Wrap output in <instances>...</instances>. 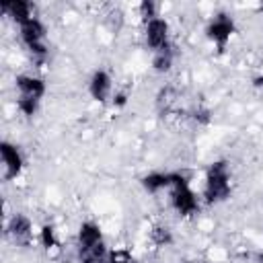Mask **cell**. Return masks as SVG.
<instances>
[{
	"mask_svg": "<svg viewBox=\"0 0 263 263\" xmlns=\"http://www.w3.org/2000/svg\"><path fill=\"white\" fill-rule=\"evenodd\" d=\"M105 242L103 240V232H101V226L97 222H82L80 228H78V251H84V249H90V247H97Z\"/></svg>",
	"mask_w": 263,
	"mask_h": 263,
	"instance_id": "7c38bea8",
	"label": "cell"
},
{
	"mask_svg": "<svg viewBox=\"0 0 263 263\" xmlns=\"http://www.w3.org/2000/svg\"><path fill=\"white\" fill-rule=\"evenodd\" d=\"M253 86L259 88V90H263V74H259V76L253 78Z\"/></svg>",
	"mask_w": 263,
	"mask_h": 263,
	"instance_id": "ffe728a7",
	"label": "cell"
},
{
	"mask_svg": "<svg viewBox=\"0 0 263 263\" xmlns=\"http://www.w3.org/2000/svg\"><path fill=\"white\" fill-rule=\"evenodd\" d=\"M259 261H261V263H263V253H261V255H259Z\"/></svg>",
	"mask_w": 263,
	"mask_h": 263,
	"instance_id": "7402d4cb",
	"label": "cell"
},
{
	"mask_svg": "<svg viewBox=\"0 0 263 263\" xmlns=\"http://www.w3.org/2000/svg\"><path fill=\"white\" fill-rule=\"evenodd\" d=\"M185 263H201V261H185Z\"/></svg>",
	"mask_w": 263,
	"mask_h": 263,
	"instance_id": "603a6c76",
	"label": "cell"
},
{
	"mask_svg": "<svg viewBox=\"0 0 263 263\" xmlns=\"http://www.w3.org/2000/svg\"><path fill=\"white\" fill-rule=\"evenodd\" d=\"M150 238H152V242L158 245V247H166V245L173 242L171 228H168V226H162V224H158V226H154V228L150 230Z\"/></svg>",
	"mask_w": 263,
	"mask_h": 263,
	"instance_id": "2e32d148",
	"label": "cell"
},
{
	"mask_svg": "<svg viewBox=\"0 0 263 263\" xmlns=\"http://www.w3.org/2000/svg\"><path fill=\"white\" fill-rule=\"evenodd\" d=\"M232 193V175H230V162L220 158L210 162V166L205 168V177H203V201L208 205H216L222 203L230 197Z\"/></svg>",
	"mask_w": 263,
	"mask_h": 263,
	"instance_id": "6da1fadb",
	"label": "cell"
},
{
	"mask_svg": "<svg viewBox=\"0 0 263 263\" xmlns=\"http://www.w3.org/2000/svg\"><path fill=\"white\" fill-rule=\"evenodd\" d=\"M0 8H2V12H4L6 16H10L16 25H23L25 21H29V18L35 16V14H33V4L27 2V0H4V2L0 4Z\"/></svg>",
	"mask_w": 263,
	"mask_h": 263,
	"instance_id": "30bf717a",
	"label": "cell"
},
{
	"mask_svg": "<svg viewBox=\"0 0 263 263\" xmlns=\"http://www.w3.org/2000/svg\"><path fill=\"white\" fill-rule=\"evenodd\" d=\"M109 249L105 242L97 245V247H90V249H84V251H78V261L80 263H109Z\"/></svg>",
	"mask_w": 263,
	"mask_h": 263,
	"instance_id": "4fadbf2b",
	"label": "cell"
},
{
	"mask_svg": "<svg viewBox=\"0 0 263 263\" xmlns=\"http://www.w3.org/2000/svg\"><path fill=\"white\" fill-rule=\"evenodd\" d=\"M113 101V107H123L125 103H127V92H113V97H111Z\"/></svg>",
	"mask_w": 263,
	"mask_h": 263,
	"instance_id": "d6986e66",
	"label": "cell"
},
{
	"mask_svg": "<svg viewBox=\"0 0 263 263\" xmlns=\"http://www.w3.org/2000/svg\"><path fill=\"white\" fill-rule=\"evenodd\" d=\"M138 12H140V16H142V23L146 25L148 21H152V18L158 16V4L152 2V0H144V2L138 4Z\"/></svg>",
	"mask_w": 263,
	"mask_h": 263,
	"instance_id": "e0dca14e",
	"label": "cell"
},
{
	"mask_svg": "<svg viewBox=\"0 0 263 263\" xmlns=\"http://www.w3.org/2000/svg\"><path fill=\"white\" fill-rule=\"evenodd\" d=\"M18 37L35 60L43 62L47 58V29L41 23V18L33 16L18 25Z\"/></svg>",
	"mask_w": 263,
	"mask_h": 263,
	"instance_id": "3957f363",
	"label": "cell"
},
{
	"mask_svg": "<svg viewBox=\"0 0 263 263\" xmlns=\"http://www.w3.org/2000/svg\"><path fill=\"white\" fill-rule=\"evenodd\" d=\"M234 29H236L234 18H232L228 12L220 10V12H216V14L208 21L203 33H205L208 41H212V43L218 47V53H224V49H226L230 37L234 35Z\"/></svg>",
	"mask_w": 263,
	"mask_h": 263,
	"instance_id": "277c9868",
	"label": "cell"
},
{
	"mask_svg": "<svg viewBox=\"0 0 263 263\" xmlns=\"http://www.w3.org/2000/svg\"><path fill=\"white\" fill-rule=\"evenodd\" d=\"M109 263H138V261L132 259L127 251H111L109 253Z\"/></svg>",
	"mask_w": 263,
	"mask_h": 263,
	"instance_id": "ac0fdd59",
	"label": "cell"
},
{
	"mask_svg": "<svg viewBox=\"0 0 263 263\" xmlns=\"http://www.w3.org/2000/svg\"><path fill=\"white\" fill-rule=\"evenodd\" d=\"M173 60H175V51H173V45L171 47H164V49H158L152 53V68L154 72L158 74H164L173 68Z\"/></svg>",
	"mask_w": 263,
	"mask_h": 263,
	"instance_id": "5bb4252c",
	"label": "cell"
},
{
	"mask_svg": "<svg viewBox=\"0 0 263 263\" xmlns=\"http://www.w3.org/2000/svg\"><path fill=\"white\" fill-rule=\"evenodd\" d=\"M6 234L16 245H29L33 236V224L25 214H12L10 220L6 222Z\"/></svg>",
	"mask_w": 263,
	"mask_h": 263,
	"instance_id": "9c48e42d",
	"label": "cell"
},
{
	"mask_svg": "<svg viewBox=\"0 0 263 263\" xmlns=\"http://www.w3.org/2000/svg\"><path fill=\"white\" fill-rule=\"evenodd\" d=\"M14 88H16V101H33V103H41L47 90L45 80L31 74H18L14 78Z\"/></svg>",
	"mask_w": 263,
	"mask_h": 263,
	"instance_id": "8992f818",
	"label": "cell"
},
{
	"mask_svg": "<svg viewBox=\"0 0 263 263\" xmlns=\"http://www.w3.org/2000/svg\"><path fill=\"white\" fill-rule=\"evenodd\" d=\"M259 12H263V4H259Z\"/></svg>",
	"mask_w": 263,
	"mask_h": 263,
	"instance_id": "44dd1931",
	"label": "cell"
},
{
	"mask_svg": "<svg viewBox=\"0 0 263 263\" xmlns=\"http://www.w3.org/2000/svg\"><path fill=\"white\" fill-rule=\"evenodd\" d=\"M39 240H41V247L49 253V251H55L60 249V240L55 236V228L51 224H43L41 230H39Z\"/></svg>",
	"mask_w": 263,
	"mask_h": 263,
	"instance_id": "9a60e30c",
	"label": "cell"
},
{
	"mask_svg": "<svg viewBox=\"0 0 263 263\" xmlns=\"http://www.w3.org/2000/svg\"><path fill=\"white\" fill-rule=\"evenodd\" d=\"M168 199H171V208L183 218H191L199 212V199L191 189L189 179L183 173H175L173 185L168 189Z\"/></svg>",
	"mask_w": 263,
	"mask_h": 263,
	"instance_id": "7a4b0ae2",
	"label": "cell"
},
{
	"mask_svg": "<svg viewBox=\"0 0 263 263\" xmlns=\"http://www.w3.org/2000/svg\"><path fill=\"white\" fill-rule=\"evenodd\" d=\"M173 177H175V173L152 171V173L144 175V177L140 179V183H142V187H144L148 193L156 195V193H160V191H168V189H171V185H173Z\"/></svg>",
	"mask_w": 263,
	"mask_h": 263,
	"instance_id": "8fae6325",
	"label": "cell"
},
{
	"mask_svg": "<svg viewBox=\"0 0 263 263\" xmlns=\"http://www.w3.org/2000/svg\"><path fill=\"white\" fill-rule=\"evenodd\" d=\"M0 160H2V168H4V181L16 179L25 166V158H23L21 148L8 140L0 142Z\"/></svg>",
	"mask_w": 263,
	"mask_h": 263,
	"instance_id": "52a82bcc",
	"label": "cell"
},
{
	"mask_svg": "<svg viewBox=\"0 0 263 263\" xmlns=\"http://www.w3.org/2000/svg\"><path fill=\"white\" fill-rule=\"evenodd\" d=\"M88 95L92 97V101L97 103H107L111 97H113V78L107 70L99 68L90 74L88 78Z\"/></svg>",
	"mask_w": 263,
	"mask_h": 263,
	"instance_id": "ba28073f",
	"label": "cell"
},
{
	"mask_svg": "<svg viewBox=\"0 0 263 263\" xmlns=\"http://www.w3.org/2000/svg\"><path fill=\"white\" fill-rule=\"evenodd\" d=\"M144 39H146V45L150 47V51H158V49H164V47H171V27H168V21L164 16H156L152 21H148L144 25Z\"/></svg>",
	"mask_w": 263,
	"mask_h": 263,
	"instance_id": "5b68a950",
	"label": "cell"
}]
</instances>
